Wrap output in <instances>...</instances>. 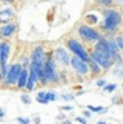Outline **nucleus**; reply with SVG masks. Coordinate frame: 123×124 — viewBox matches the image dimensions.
<instances>
[{
    "label": "nucleus",
    "instance_id": "8",
    "mask_svg": "<svg viewBox=\"0 0 123 124\" xmlns=\"http://www.w3.org/2000/svg\"><path fill=\"white\" fill-rule=\"evenodd\" d=\"M45 61H47V54H45L44 48H42V46H36L31 53L30 62H31V64H36V65H45Z\"/></svg>",
    "mask_w": 123,
    "mask_h": 124
},
{
    "label": "nucleus",
    "instance_id": "10",
    "mask_svg": "<svg viewBox=\"0 0 123 124\" xmlns=\"http://www.w3.org/2000/svg\"><path fill=\"white\" fill-rule=\"evenodd\" d=\"M9 53H11V45L8 42H2V44H0V65L8 64Z\"/></svg>",
    "mask_w": 123,
    "mask_h": 124
},
{
    "label": "nucleus",
    "instance_id": "14",
    "mask_svg": "<svg viewBox=\"0 0 123 124\" xmlns=\"http://www.w3.org/2000/svg\"><path fill=\"white\" fill-rule=\"evenodd\" d=\"M28 76H30V71L28 70H22L20 73V78H19V82H17V88H20V90H24L26 88V82H28Z\"/></svg>",
    "mask_w": 123,
    "mask_h": 124
},
{
    "label": "nucleus",
    "instance_id": "23",
    "mask_svg": "<svg viewBox=\"0 0 123 124\" xmlns=\"http://www.w3.org/2000/svg\"><path fill=\"white\" fill-rule=\"evenodd\" d=\"M17 123H19V124H30V123H31V119H30V118H22V116H19V118H17Z\"/></svg>",
    "mask_w": 123,
    "mask_h": 124
},
{
    "label": "nucleus",
    "instance_id": "22",
    "mask_svg": "<svg viewBox=\"0 0 123 124\" xmlns=\"http://www.w3.org/2000/svg\"><path fill=\"white\" fill-rule=\"evenodd\" d=\"M61 96H62V99H64V101H72V99H75V96L72 95V93H62Z\"/></svg>",
    "mask_w": 123,
    "mask_h": 124
},
{
    "label": "nucleus",
    "instance_id": "5",
    "mask_svg": "<svg viewBox=\"0 0 123 124\" xmlns=\"http://www.w3.org/2000/svg\"><path fill=\"white\" fill-rule=\"evenodd\" d=\"M90 59H94V61L100 65V67L105 68V70L111 68V67L114 65V57H112V56H107V54L98 53V51H95V50L90 53Z\"/></svg>",
    "mask_w": 123,
    "mask_h": 124
},
{
    "label": "nucleus",
    "instance_id": "37",
    "mask_svg": "<svg viewBox=\"0 0 123 124\" xmlns=\"http://www.w3.org/2000/svg\"><path fill=\"white\" fill-rule=\"evenodd\" d=\"M97 124H106V123H105V121H98Z\"/></svg>",
    "mask_w": 123,
    "mask_h": 124
},
{
    "label": "nucleus",
    "instance_id": "15",
    "mask_svg": "<svg viewBox=\"0 0 123 124\" xmlns=\"http://www.w3.org/2000/svg\"><path fill=\"white\" fill-rule=\"evenodd\" d=\"M107 46H109V53L112 54V57H115L120 51V46L117 44V39H107Z\"/></svg>",
    "mask_w": 123,
    "mask_h": 124
},
{
    "label": "nucleus",
    "instance_id": "33",
    "mask_svg": "<svg viewBox=\"0 0 123 124\" xmlns=\"http://www.w3.org/2000/svg\"><path fill=\"white\" fill-rule=\"evenodd\" d=\"M5 115H6L5 108H0V118H5Z\"/></svg>",
    "mask_w": 123,
    "mask_h": 124
},
{
    "label": "nucleus",
    "instance_id": "21",
    "mask_svg": "<svg viewBox=\"0 0 123 124\" xmlns=\"http://www.w3.org/2000/svg\"><path fill=\"white\" fill-rule=\"evenodd\" d=\"M115 88H117V84H107L105 87V92L111 93V92H115Z\"/></svg>",
    "mask_w": 123,
    "mask_h": 124
},
{
    "label": "nucleus",
    "instance_id": "6",
    "mask_svg": "<svg viewBox=\"0 0 123 124\" xmlns=\"http://www.w3.org/2000/svg\"><path fill=\"white\" fill-rule=\"evenodd\" d=\"M22 70H24V68H22L20 64H13L11 68H9V73H8V76H6V79L3 81V84H5V85H14V84H16L17 85Z\"/></svg>",
    "mask_w": 123,
    "mask_h": 124
},
{
    "label": "nucleus",
    "instance_id": "4",
    "mask_svg": "<svg viewBox=\"0 0 123 124\" xmlns=\"http://www.w3.org/2000/svg\"><path fill=\"white\" fill-rule=\"evenodd\" d=\"M78 34H79V37H83L84 40H87V42H98L100 39L103 37L98 31H95L94 28H90V26H87V25H81V26H79V28H78Z\"/></svg>",
    "mask_w": 123,
    "mask_h": 124
},
{
    "label": "nucleus",
    "instance_id": "36",
    "mask_svg": "<svg viewBox=\"0 0 123 124\" xmlns=\"http://www.w3.org/2000/svg\"><path fill=\"white\" fill-rule=\"evenodd\" d=\"M61 124H72V123H70V121H67V119H64V121L61 123Z\"/></svg>",
    "mask_w": 123,
    "mask_h": 124
},
{
    "label": "nucleus",
    "instance_id": "2",
    "mask_svg": "<svg viewBox=\"0 0 123 124\" xmlns=\"http://www.w3.org/2000/svg\"><path fill=\"white\" fill-rule=\"evenodd\" d=\"M55 59L53 57L47 56V61H45V68H44V79L42 82L48 84V82H58L59 81V75L56 71V65H55Z\"/></svg>",
    "mask_w": 123,
    "mask_h": 124
},
{
    "label": "nucleus",
    "instance_id": "28",
    "mask_svg": "<svg viewBox=\"0 0 123 124\" xmlns=\"http://www.w3.org/2000/svg\"><path fill=\"white\" fill-rule=\"evenodd\" d=\"M115 76H117V78H123V67H122L120 70H117V71H115Z\"/></svg>",
    "mask_w": 123,
    "mask_h": 124
},
{
    "label": "nucleus",
    "instance_id": "20",
    "mask_svg": "<svg viewBox=\"0 0 123 124\" xmlns=\"http://www.w3.org/2000/svg\"><path fill=\"white\" fill-rule=\"evenodd\" d=\"M87 110H94L97 113H106L107 108L106 107H95V106H87Z\"/></svg>",
    "mask_w": 123,
    "mask_h": 124
},
{
    "label": "nucleus",
    "instance_id": "27",
    "mask_svg": "<svg viewBox=\"0 0 123 124\" xmlns=\"http://www.w3.org/2000/svg\"><path fill=\"white\" fill-rule=\"evenodd\" d=\"M87 20H89L90 23H97V20H98V19L95 17V16H87Z\"/></svg>",
    "mask_w": 123,
    "mask_h": 124
},
{
    "label": "nucleus",
    "instance_id": "7",
    "mask_svg": "<svg viewBox=\"0 0 123 124\" xmlns=\"http://www.w3.org/2000/svg\"><path fill=\"white\" fill-rule=\"evenodd\" d=\"M70 65H72V68H73L75 71L78 73V75H81V76H86V75H89V73H90L89 64H87L86 61L79 59L78 56H73V57H72Z\"/></svg>",
    "mask_w": 123,
    "mask_h": 124
},
{
    "label": "nucleus",
    "instance_id": "13",
    "mask_svg": "<svg viewBox=\"0 0 123 124\" xmlns=\"http://www.w3.org/2000/svg\"><path fill=\"white\" fill-rule=\"evenodd\" d=\"M13 17H14L13 8H5V9H0V22L6 23V22H9Z\"/></svg>",
    "mask_w": 123,
    "mask_h": 124
},
{
    "label": "nucleus",
    "instance_id": "26",
    "mask_svg": "<svg viewBox=\"0 0 123 124\" xmlns=\"http://www.w3.org/2000/svg\"><path fill=\"white\" fill-rule=\"evenodd\" d=\"M117 44H118V46H120V50L123 51V36H118L117 37Z\"/></svg>",
    "mask_w": 123,
    "mask_h": 124
},
{
    "label": "nucleus",
    "instance_id": "24",
    "mask_svg": "<svg viewBox=\"0 0 123 124\" xmlns=\"http://www.w3.org/2000/svg\"><path fill=\"white\" fill-rule=\"evenodd\" d=\"M20 99H22V102H24V104H30V102H31V98H30L28 95H22Z\"/></svg>",
    "mask_w": 123,
    "mask_h": 124
},
{
    "label": "nucleus",
    "instance_id": "25",
    "mask_svg": "<svg viewBox=\"0 0 123 124\" xmlns=\"http://www.w3.org/2000/svg\"><path fill=\"white\" fill-rule=\"evenodd\" d=\"M47 98H48V101H56V93L55 92H48Z\"/></svg>",
    "mask_w": 123,
    "mask_h": 124
},
{
    "label": "nucleus",
    "instance_id": "31",
    "mask_svg": "<svg viewBox=\"0 0 123 124\" xmlns=\"http://www.w3.org/2000/svg\"><path fill=\"white\" fill-rule=\"evenodd\" d=\"M105 84H106V82H105V79H98V81H97V87H103Z\"/></svg>",
    "mask_w": 123,
    "mask_h": 124
},
{
    "label": "nucleus",
    "instance_id": "19",
    "mask_svg": "<svg viewBox=\"0 0 123 124\" xmlns=\"http://www.w3.org/2000/svg\"><path fill=\"white\" fill-rule=\"evenodd\" d=\"M47 93H48V92H39V93H37L36 101H37L39 104H48L50 101H48V98H47Z\"/></svg>",
    "mask_w": 123,
    "mask_h": 124
},
{
    "label": "nucleus",
    "instance_id": "1",
    "mask_svg": "<svg viewBox=\"0 0 123 124\" xmlns=\"http://www.w3.org/2000/svg\"><path fill=\"white\" fill-rule=\"evenodd\" d=\"M122 22V16L117 9H106L105 11V22H103V30L107 33H115Z\"/></svg>",
    "mask_w": 123,
    "mask_h": 124
},
{
    "label": "nucleus",
    "instance_id": "16",
    "mask_svg": "<svg viewBox=\"0 0 123 124\" xmlns=\"http://www.w3.org/2000/svg\"><path fill=\"white\" fill-rule=\"evenodd\" d=\"M36 81H39V79H37V75H36V71H34V70H30L28 82H26V90H28V92L34 90V85H36Z\"/></svg>",
    "mask_w": 123,
    "mask_h": 124
},
{
    "label": "nucleus",
    "instance_id": "30",
    "mask_svg": "<svg viewBox=\"0 0 123 124\" xmlns=\"http://www.w3.org/2000/svg\"><path fill=\"white\" fill-rule=\"evenodd\" d=\"M76 121H78V123H81V124H87L86 118H81V116H78V118H76Z\"/></svg>",
    "mask_w": 123,
    "mask_h": 124
},
{
    "label": "nucleus",
    "instance_id": "3",
    "mask_svg": "<svg viewBox=\"0 0 123 124\" xmlns=\"http://www.w3.org/2000/svg\"><path fill=\"white\" fill-rule=\"evenodd\" d=\"M67 46H69V50H70V51L73 53V56H78L79 59H83V61L89 62L90 54L86 51V48H84V46L79 44L78 40H75V39H70V40L67 42Z\"/></svg>",
    "mask_w": 123,
    "mask_h": 124
},
{
    "label": "nucleus",
    "instance_id": "38",
    "mask_svg": "<svg viewBox=\"0 0 123 124\" xmlns=\"http://www.w3.org/2000/svg\"><path fill=\"white\" fill-rule=\"evenodd\" d=\"M0 44H2V42H0Z\"/></svg>",
    "mask_w": 123,
    "mask_h": 124
},
{
    "label": "nucleus",
    "instance_id": "35",
    "mask_svg": "<svg viewBox=\"0 0 123 124\" xmlns=\"http://www.w3.org/2000/svg\"><path fill=\"white\" fill-rule=\"evenodd\" d=\"M84 118H90V112H87V110L84 112Z\"/></svg>",
    "mask_w": 123,
    "mask_h": 124
},
{
    "label": "nucleus",
    "instance_id": "18",
    "mask_svg": "<svg viewBox=\"0 0 123 124\" xmlns=\"http://www.w3.org/2000/svg\"><path fill=\"white\" fill-rule=\"evenodd\" d=\"M9 68H11V65H8V64L0 65V79H2V82L6 79V76H8V73H9Z\"/></svg>",
    "mask_w": 123,
    "mask_h": 124
},
{
    "label": "nucleus",
    "instance_id": "17",
    "mask_svg": "<svg viewBox=\"0 0 123 124\" xmlns=\"http://www.w3.org/2000/svg\"><path fill=\"white\" fill-rule=\"evenodd\" d=\"M87 64H89V68H90V73H92V75H98V73L101 71V67H100V65L94 59H89Z\"/></svg>",
    "mask_w": 123,
    "mask_h": 124
},
{
    "label": "nucleus",
    "instance_id": "32",
    "mask_svg": "<svg viewBox=\"0 0 123 124\" xmlns=\"http://www.w3.org/2000/svg\"><path fill=\"white\" fill-rule=\"evenodd\" d=\"M33 121H34V124H41V118H39V116H34Z\"/></svg>",
    "mask_w": 123,
    "mask_h": 124
},
{
    "label": "nucleus",
    "instance_id": "12",
    "mask_svg": "<svg viewBox=\"0 0 123 124\" xmlns=\"http://www.w3.org/2000/svg\"><path fill=\"white\" fill-rule=\"evenodd\" d=\"M14 31H16V25L14 23H6V25H3L0 28V36L2 37H11Z\"/></svg>",
    "mask_w": 123,
    "mask_h": 124
},
{
    "label": "nucleus",
    "instance_id": "29",
    "mask_svg": "<svg viewBox=\"0 0 123 124\" xmlns=\"http://www.w3.org/2000/svg\"><path fill=\"white\" fill-rule=\"evenodd\" d=\"M114 2V0H100V3H101V5H111V3H112Z\"/></svg>",
    "mask_w": 123,
    "mask_h": 124
},
{
    "label": "nucleus",
    "instance_id": "9",
    "mask_svg": "<svg viewBox=\"0 0 123 124\" xmlns=\"http://www.w3.org/2000/svg\"><path fill=\"white\" fill-rule=\"evenodd\" d=\"M55 61L59 62V64H62V65H69V64H70V61H72V57L69 56V53H67L66 48L59 46V48L55 50Z\"/></svg>",
    "mask_w": 123,
    "mask_h": 124
},
{
    "label": "nucleus",
    "instance_id": "34",
    "mask_svg": "<svg viewBox=\"0 0 123 124\" xmlns=\"http://www.w3.org/2000/svg\"><path fill=\"white\" fill-rule=\"evenodd\" d=\"M72 108H73L72 106H64L62 108H61V110H72Z\"/></svg>",
    "mask_w": 123,
    "mask_h": 124
},
{
    "label": "nucleus",
    "instance_id": "11",
    "mask_svg": "<svg viewBox=\"0 0 123 124\" xmlns=\"http://www.w3.org/2000/svg\"><path fill=\"white\" fill-rule=\"evenodd\" d=\"M95 51L98 53H103V54H107V56H112V54L109 53V46H107V39L101 37L100 40L97 42V45H95Z\"/></svg>",
    "mask_w": 123,
    "mask_h": 124
}]
</instances>
